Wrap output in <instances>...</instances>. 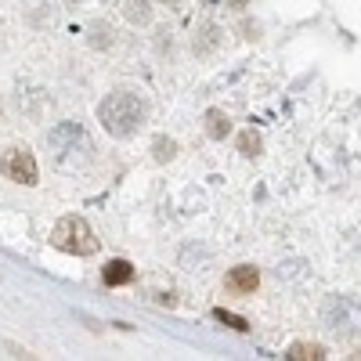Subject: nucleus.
<instances>
[{"label":"nucleus","instance_id":"1a4fd4ad","mask_svg":"<svg viewBox=\"0 0 361 361\" xmlns=\"http://www.w3.org/2000/svg\"><path fill=\"white\" fill-rule=\"evenodd\" d=\"M289 357H293V361H322L325 350H322L318 343H293V347H289Z\"/></svg>","mask_w":361,"mask_h":361},{"label":"nucleus","instance_id":"f257e3e1","mask_svg":"<svg viewBox=\"0 0 361 361\" xmlns=\"http://www.w3.org/2000/svg\"><path fill=\"white\" fill-rule=\"evenodd\" d=\"M145 112H148L145 102L137 94H130V90H116V94H109L98 105V119L112 137H130L145 123Z\"/></svg>","mask_w":361,"mask_h":361},{"label":"nucleus","instance_id":"6e6552de","mask_svg":"<svg viewBox=\"0 0 361 361\" xmlns=\"http://www.w3.org/2000/svg\"><path fill=\"white\" fill-rule=\"evenodd\" d=\"M134 279L130 260H109L105 264V286H127Z\"/></svg>","mask_w":361,"mask_h":361},{"label":"nucleus","instance_id":"4468645a","mask_svg":"<svg viewBox=\"0 0 361 361\" xmlns=\"http://www.w3.org/2000/svg\"><path fill=\"white\" fill-rule=\"evenodd\" d=\"M228 4H231V8H235V11H243V8H246V4H250V0H228Z\"/></svg>","mask_w":361,"mask_h":361},{"label":"nucleus","instance_id":"9d476101","mask_svg":"<svg viewBox=\"0 0 361 361\" xmlns=\"http://www.w3.org/2000/svg\"><path fill=\"white\" fill-rule=\"evenodd\" d=\"M123 15H127L130 22L145 25L148 18H152V8H148V0H127V8H123Z\"/></svg>","mask_w":361,"mask_h":361},{"label":"nucleus","instance_id":"20e7f679","mask_svg":"<svg viewBox=\"0 0 361 361\" xmlns=\"http://www.w3.org/2000/svg\"><path fill=\"white\" fill-rule=\"evenodd\" d=\"M0 170H4L8 180H18V185H37V159L29 148H8L4 159H0Z\"/></svg>","mask_w":361,"mask_h":361},{"label":"nucleus","instance_id":"423d86ee","mask_svg":"<svg viewBox=\"0 0 361 361\" xmlns=\"http://www.w3.org/2000/svg\"><path fill=\"white\" fill-rule=\"evenodd\" d=\"M257 282H260V271H257L253 264H238V267H231V275L224 279L228 293H253Z\"/></svg>","mask_w":361,"mask_h":361},{"label":"nucleus","instance_id":"2eb2a0df","mask_svg":"<svg viewBox=\"0 0 361 361\" xmlns=\"http://www.w3.org/2000/svg\"><path fill=\"white\" fill-rule=\"evenodd\" d=\"M166 4H177V0H166Z\"/></svg>","mask_w":361,"mask_h":361},{"label":"nucleus","instance_id":"f8f14e48","mask_svg":"<svg viewBox=\"0 0 361 361\" xmlns=\"http://www.w3.org/2000/svg\"><path fill=\"white\" fill-rule=\"evenodd\" d=\"M238 148H243V156H257V152H260V137H257V134H243Z\"/></svg>","mask_w":361,"mask_h":361},{"label":"nucleus","instance_id":"f03ea898","mask_svg":"<svg viewBox=\"0 0 361 361\" xmlns=\"http://www.w3.org/2000/svg\"><path fill=\"white\" fill-rule=\"evenodd\" d=\"M51 246L62 253H73V257H90V253H98V238L83 217H62L51 231Z\"/></svg>","mask_w":361,"mask_h":361},{"label":"nucleus","instance_id":"ddd939ff","mask_svg":"<svg viewBox=\"0 0 361 361\" xmlns=\"http://www.w3.org/2000/svg\"><path fill=\"white\" fill-rule=\"evenodd\" d=\"M173 152H177L173 141H163V137L156 141V159H159V163H163V159H173Z\"/></svg>","mask_w":361,"mask_h":361},{"label":"nucleus","instance_id":"39448f33","mask_svg":"<svg viewBox=\"0 0 361 361\" xmlns=\"http://www.w3.org/2000/svg\"><path fill=\"white\" fill-rule=\"evenodd\" d=\"M51 148H58V152H76V148H90V141H87V134L76 127V123H62V127H54L51 130Z\"/></svg>","mask_w":361,"mask_h":361},{"label":"nucleus","instance_id":"7ed1b4c3","mask_svg":"<svg viewBox=\"0 0 361 361\" xmlns=\"http://www.w3.org/2000/svg\"><path fill=\"white\" fill-rule=\"evenodd\" d=\"M322 322L340 336H357L361 333V296H329L322 304Z\"/></svg>","mask_w":361,"mask_h":361},{"label":"nucleus","instance_id":"0eeeda50","mask_svg":"<svg viewBox=\"0 0 361 361\" xmlns=\"http://www.w3.org/2000/svg\"><path fill=\"white\" fill-rule=\"evenodd\" d=\"M206 134L214 137V141H224V137L231 134V119H228L221 109H209V112H206Z\"/></svg>","mask_w":361,"mask_h":361},{"label":"nucleus","instance_id":"9b49d317","mask_svg":"<svg viewBox=\"0 0 361 361\" xmlns=\"http://www.w3.org/2000/svg\"><path fill=\"white\" fill-rule=\"evenodd\" d=\"M214 314H217V322H224V325L238 329V333H246V329H250V325H246V318H238V314H231V311H224V307H217Z\"/></svg>","mask_w":361,"mask_h":361}]
</instances>
